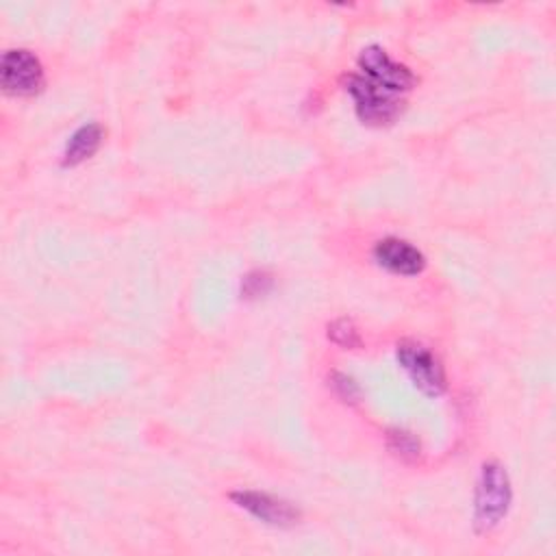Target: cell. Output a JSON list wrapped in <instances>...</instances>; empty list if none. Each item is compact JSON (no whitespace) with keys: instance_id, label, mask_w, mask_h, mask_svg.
Listing matches in <instances>:
<instances>
[{"instance_id":"obj_1","label":"cell","mask_w":556,"mask_h":556,"mask_svg":"<svg viewBox=\"0 0 556 556\" xmlns=\"http://www.w3.org/2000/svg\"><path fill=\"white\" fill-rule=\"evenodd\" d=\"M513 502V489L508 473L500 463H484L473 495V528L478 534H486L502 523Z\"/></svg>"},{"instance_id":"obj_2","label":"cell","mask_w":556,"mask_h":556,"mask_svg":"<svg viewBox=\"0 0 556 556\" xmlns=\"http://www.w3.org/2000/svg\"><path fill=\"white\" fill-rule=\"evenodd\" d=\"M343 87L352 96L356 115L363 124H369V126L393 124L404 109V100L400 96L374 85L363 74H348L343 78Z\"/></svg>"},{"instance_id":"obj_3","label":"cell","mask_w":556,"mask_h":556,"mask_svg":"<svg viewBox=\"0 0 556 556\" xmlns=\"http://www.w3.org/2000/svg\"><path fill=\"white\" fill-rule=\"evenodd\" d=\"M400 367L408 374L410 382L430 397H437L445 391V369L441 361L419 341H400L395 348Z\"/></svg>"},{"instance_id":"obj_4","label":"cell","mask_w":556,"mask_h":556,"mask_svg":"<svg viewBox=\"0 0 556 556\" xmlns=\"http://www.w3.org/2000/svg\"><path fill=\"white\" fill-rule=\"evenodd\" d=\"M46 83L41 61L24 48L7 50L0 63V85L11 96H35Z\"/></svg>"},{"instance_id":"obj_5","label":"cell","mask_w":556,"mask_h":556,"mask_svg":"<svg viewBox=\"0 0 556 556\" xmlns=\"http://www.w3.org/2000/svg\"><path fill=\"white\" fill-rule=\"evenodd\" d=\"M358 67L365 78L395 96L410 91L417 83L415 74L406 65L393 61L380 46H367L358 54Z\"/></svg>"},{"instance_id":"obj_6","label":"cell","mask_w":556,"mask_h":556,"mask_svg":"<svg viewBox=\"0 0 556 556\" xmlns=\"http://www.w3.org/2000/svg\"><path fill=\"white\" fill-rule=\"evenodd\" d=\"M230 500L248 510L252 517H256L258 521L267 523V526H276V528H289L300 519V510L295 506H291L289 502L274 497L269 493H261V491H235L230 493Z\"/></svg>"},{"instance_id":"obj_7","label":"cell","mask_w":556,"mask_h":556,"mask_svg":"<svg viewBox=\"0 0 556 556\" xmlns=\"http://www.w3.org/2000/svg\"><path fill=\"white\" fill-rule=\"evenodd\" d=\"M374 261L391 274L417 276L426 267V256L404 239L384 237L374 245Z\"/></svg>"},{"instance_id":"obj_8","label":"cell","mask_w":556,"mask_h":556,"mask_svg":"<svg viewBox=\"0 0 556 556\" xmlns=\"http://www.w3.org/2000/svg\"><path fill=\"white\" fill-rule=\"evenodd\" d=\"M102 137H104V130L100 124L91 122V124H85L80 126L67 141L65 146V152H63V165L65 167H72V165H78L83 161H87L102 143Z\"/></svg>"},{"instance_id":"obj_9","label":"cell","mask_w":556,"mask_h":556,"mask_svg":"<svg viewBox=\"0 0 556 556\" xmlns=\"http://www.w3.org/2000/svg\"><path fill=\"white\" fill-rule=\"evenodd\" d=\"M387 445H389V450H391L397 458L408 460V463H410V460H417L419 454H421V445H419L417 437H415L413 432H408V430H400V428L389 430V434H387Z\"/></svg>"},{"instance_id":"obj_10","label":"cell","mask_w":556,"mask_h":556,"mask_svg":"<svg viewBox=\"0 0 556 556\" xmlns=\"http://www.w3.org/2000/svg\"><path fill=\"white\" fill-rule=\"evenodd\" d=\"M328 339L343 348V350H354L361 345V334H358V328L354 326L352 319L348 317H339L334 321L328 324Z\"/></svg>"},{"instance_id":"obj_11","label":"cell","mask_w":556,"mask_h":556,"mask_svg":"<svg viewBox=\"0 0 556 556\" xmlns=\"http://www.w3.org/2000/svg\"><path fill=\"white\" fill-rule=\"evenodd\" d=\"M271 287V276L267 271H252L243 278L241 291L245 298H258L263 293H267Z\"/></svg>"},{"instance_id":"obj_12","label":"cell","mask_w":556,"mask_h":556,"mask_svg":"<svg viewBox=\"0 0 556 556\" xmlns=\"http://www.w3.org/2000/svg\"><path fill=\"white\" fill-rule=\"evenodd\" d=\"M330 380H332V382H330L332 389L337 391V395H339L343 402H356V400H358V395H361L358 384H356L350 376H345V374H332Z\"/></svg>"}]
</instances>
